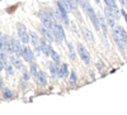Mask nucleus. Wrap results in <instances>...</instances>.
Wrapping results in <instances>:
<instances>
[{
    "label": "nucleus",
    "mask_w": 127,
    "mask_h": 115,
    "mask_svg": "<svg viewBox=\"0 0 127 115\" xmlns=\"http://www.w3.org/2000/svg\"><path fill=\"white\" fill-rule=\"evenodd\" d=\"M83 9H84V12H85L87 14H88V17H89V19H90V22L93 23V25H94V28L95 29H99L100 28V22H99V17L95 14V12H94V9L90 6V4L88 3V0L85 3H84L83 5Z\"/></svg>",
    "instance_id": "1"
},
{
    "label": "nucleus",
    "mask_w": 127,
    "mask_h": 115,
    "mask_svg": "<svg viewBox=\"0 0 127 115\" xmlns=\"http://www.w3.org/2000/svg\"><path fill=\"white\" fill-rule=\"evenodd\" d=\"M38 17L41 19V22H42V25L48 28L50 30H52V28H54V22H52V15L50 12H47V10H41V12L38 13Z\"/></svg>",
    "instance_id": "2"
},
{
    "label": "nucleus",
    "mask_w": 127,
    "mask_h": 115,
    "mask_svg": "<svg viewBox=\"0 0 127 115\" xmlns=\"http://www.w3.org/2000/svg\"><path fill=\"white\" fill-rule=\"evenodd\" d=\"M17 32H18L19 39L22 40L23 44H27L28 42L31 40V38H29V32H27V28H26L24 24L18 23V24H17Z\"/></svg>",
    "instance_id": "3"
},
{
    "label": "nucleus",
    "mask_w": 127,
    "mask_h": 115,
    "mask_svg": "<svg viewBox=\"0 0 127 115\" xmlns=\"http://www.w3.org/2000/svg\"><path fill=\"white\" fill-rule=\"evenodd\" d=\"M52 34H54V37H55L57 43H61V42L65 39V32H64V28L60 24H57V23L54 24V28H52Z\"/></svg>",
    "instance_id": "4"
},
{
    "label": "nucleus",
    "mask_w": 127,
    "mask_h": 115,
    "mask_svg": "<svg viewBox=\"0 0 127 115\" xmlns=\"http://www.w3.org/2000/svg\"><path fill=\"white\" fill-rule=\"evenodd\" d=\"M76 49H78V53H79L80 58L83 59V62L87 63V65H89L90 63V55H89V52L87 51V48L84 47L81 43H76Z\"/></svg>",
    "instance_id": "5"
},
{
    "label": "nucleus",
    "mask_w": 127,
    "mask_h": 115,
    "mask_svg": "<svg viewBox=\"0 0 127 115\" xmlns=\"http://www.w3.org/2000/svg\"><path fill=\"white\" fill-rule=\"evenodd\" d=\"M104 14H105V20L108 22V24H109L111 27H116V25H114V20L117 19V17H116V14L112 12L108 6L104 8Z\"/></svg>",
    "instance_id": "6"
},
{
    "label": "nucleus",
    "mask_w": 127,
    "mask_h": 115,
    "mask_svg": "<svg viewBox=\"0 0 127 115\" xmlns=\"http://www.w3.org/2000/svg\"><path fill=\"white\" fill-rule=\"evenodd\" d=\"M13 43H14V52L17 56H23V44H22V40L19 39V37H14L13 38Z\"/></svg>",
    "instance_id": "7"
},
{
    "label": "nucleus",
    "mask_w": 127,
    "mask_h": 115,
    "mask_svg": "<svg viewBox=\"0 0 127 115\" xmlns=\"http://www.w3.org/2000/svg\"><path fill=\"white\" fill-rule=\"evenodd\" d=\"M112 32H114V33L117 34V36L125 42V43L127 44V32H126L122 27H113V28H112Z\"/></svg>",
    "instance_id": "8"
},
{
    "label": "nucleus",
    "mask_w": 127,
    "mask_h": 115,
    "mask_svg": "<svg viewBox=\"0 0 127 115\" xmlns=\"http://www.w3.org/2000/svg\"><path fill=\"white\" fill-rule=\"evenodd\" d=\"M22 57L26 59V62H32V61H33V58H34L33 51H32L28 46H26V44L23 47V56Z\"/></svg>",
    "instance_id": "9"
},
{
    "label": "nucleus",
    "mask_w": 127,
    "mask_h": 115,
    "mask_svg": "<svg viewBox=\"0 0 127 115\" xmlns=\"http://www.w3.org/2000/svg\"><path fill=\"white\" fill-rule=\"evenodd\" d=\"M41 51L46 57H51V52H52V48L51 46L46 42V39H41Z\"/></svg>",
    "instance_id": "10"
},
{
    "label": "nucleus",
    "mask_w": 127,
    "mask_h": 115,
    "mask_svg": "<svg viewBox=\"0 0 127 115\" xmlns=\"http://www.w3.org/2000/svg\"><path fill=\"white\" fill-rule=\"evenodd\" d=\"M104 3H105V6H108L116 14V17H117V19H118L120 18V10L117 8V4H116V0H104Z\"/></svg>",
    "instance_id": "11"
},
{
    "label": "nucleus",
    "mask_w": 127,
    "mask_h": 115,
    "mask_svg": "<svg viewBox=\"0 0 127 115\" xmlns=\"http://www.w3.org/2000/svg\"><path fill=\"white\" fill-rule=\"evenodd\" d=\"M56 6H57V9L60 10V13L62 14V18H64V23H65L66 25H69V18H67V10L65 9V6H64L60 1H57L56 3Z\"/></svg>",
    "instance_id": "12"
},
{
    "label": "nucleus",
    "mask_w": 127,
    "mask_h": 115,
    "mask_svg": "<svg viewBox=\"0 0 127 115\" xmlns=\"http://www.w3.org/2000/svg\"><path fill=\"white\" fill-rule=\"evenodd\" d=\"M10 63H12L13 66H14V68H17V70H20L23 67V63H22V61H20V58H19V56H12L10 57Z\"/></svg>",
    "instance_id": "13"
},
{
    "label": "nucleus",
    "mask_w": 127,
    "mask_h": 115,
    "mask_svg": "<svg viewBox=\"0 0 127 115\" xmlns=\"http://www.w3.org/2000/svg\"><path fill=\"white\" fill-rule=\"evenodd\" d=\"M39 29H41V32L43 33V36L46 37V39H47L48 42H52V40L55 39L54 34H52V30H50L48 28H46V27H43V25H42V27H41Z\"/></svg>",
    "instance_id": "14"
},
{
    "label": "nucleus",
    "mask_w": 127,
    "mask_h": 115,
    "mask_svg": "<svg viewBox=\"0 0 127 115\" xmlns=\"http://www.w3.org/2000/svg\"><path fill=\"white\" fill-rule=\"evenodd\" d=\"M36 78L39 85H46L47 83V76H46V72H43V71H38Z\"/></svg>",
    "instance_id": "15"
},
{
    "label": "nucleus",
    "mask_w": 127,
    "mask_h": 115,
    "mask_svg": "<svg viewBox=\"0 0 127 115\" xmlns=\"http://www.w3.org/2000/svg\"><path fill=\"white\" fill-rule=\"evenodd\" d=\"M81 32H83V36H84V38H85L88 42H90V43H93L94 42V39H93V34H92V32L87 28V27H83L81 28Z\"/></svg>",
    "instance_id": "16"
},
{
    "label": "nucleus",
    "mask_w": 127,
    "mask_h": 115,
    "mask_svg": "<svg viewBox=\"0 0 127 115\" xmlns=\"http://www.w3.org/2000/svg\"><path fill=\"white\" fill-rule=\"evenodd\" d=\"M5 49L6 52H9V53H14V43H13V39L6 37L5 39Z\"/></svg>",
    "instance_id": "17"
},
{
    "label": "nucleus",
    "mask_w": 127,
    "mask_h": 115,
    "mask_svg": "<svg viewBox=\"0 0 127 115\" xmlns=\"http://www.w3.org/2000/svg\"><path fill=\"white\" fill-rule=\"evenodd\" d=\"M48 68L51 71V74L54 76H57L59 75V71H60V66L56 63V62H50L48 63Z\"/></svg>",
    "instance_id": "18"
},
{
    "label": "nucleus",
    "mask_w": 127,
    "mask_h": 115,
    "mask_svg": "<svg viewBox=\"0 0 127 115\" xmlns=\"http://www.w3.org/2000/svg\"><path fill=\"white\" fill-rule=\"evenodd\" d=\"M112 36H113V38H114V42H116V44H117L118 46V48L121 49V51H123L125 49V46H126V43H125V42L117 36V34H116L114 32H112Z\"/></svg>",
    "instance_id": "19"
},
{
    "label": "nucleus",
    "mask_w": 127,
    "mask_h": 115,
    "mask_svg": "<svg viewBox=\"0 0 127 115\" xmlns=\"http://www.w3.org/2000/svg\"><path fill=\"white\" fill-rule=\"evenodd\" d=\"M67 72H69V66L66 63H64L60 66V71H59V75L57 77H65L67 75Z\"/></svg>",
    "instance_id": "20"
},
{
    "label": "nucleus",
    "mask_w": 127,
    "mask_h": 115,
    "mask_svg": "<svg viewBox=\"0 0 127 115\" xmlns=\"http://www.w3.org/2000/svg\"><path fill=\"white\" fill-rule=\"evenodd\" d=\"M66 44H67V51H69L70 58H71V59H75V58H76V56H75V48H74L72 43H71V42H67Z\"/></svg>",
    "instance_id": "21"
},
{
    "label": "nucleus",
    "mask_w": 127,
    "mask_h": 115,
    "mask_svg": "<svg viewBox=\"0 0 127 115\" xmlns=\"http://www.w3.org/2000/svg\"><path fill=\"white\" fill-rule=\"evenodd\" d=\"M3 97L4 99H12L13 97V92L10 91L8 87H3Z\"/></svg>",
    "instance_id": "22"
},
{
    "label": "nucleus",
    "mask_w": 127,
    "mask_h": 115,
    "mask_svg": "<svg viewBox=\"0 0 127 115\" xmlns=\"http://www.w3.org/2000/svg\"><path fill=\"white\" fill-rule=\"evenodd\" d=\"M59 1H60V3H61L64 6H65V9L67 10V13H69L70 10L72 9V8H71V4H70V1H69V0H59Z\"/></svg>",
    "instance_id": "23"
},
{
    "label": "nucleus",
    "mask_w": 127,
    "mask_h": 115,
    "mask_svg": "<svg viewBox=\"0 0 127 115\" xmlns=\"http://www.w3.org/2000/svg\"><path fill=\"white\" fill-rule=\"evenodd\" d=\"M51 58H52V61L54 62H56V63L59 65V62H60V57H59V55L56 53V52L52 49V52H51Z\"/></svg>",
    "instance_id": "24"
},
{
    "label": "nucleus",
    "mask_w": 127,
    "mask_h": 115,
    "mask_svg": "<svg viewBox=\"0 0 127 115\" xmlns=\"http://www.w3.org/2000/svg\"><path fill=\"white\" fill-rule=\"evenodd\" d=\"M31 74L33 75L34 77L37 76V74H38V67H37L36 63H32V65H31Z\"/></svg>",
    "instance_id": "25"
},
{
    "label": "nucleus",
    "mask_w": 127,
    "mask_h": 115,
    "mask_svg": "<svg viewBox=\"0 0 127 115\" xmlns=\"http://www.w3.org/2000/svg\"><path fill=\"white\" fill-rule=\"evenodd\" d=\"M99 22H100V28L104 30V33H107V24H105V19L103 17H99Z\"/></svg>",
    "instance_id": "26"
},
{
    "label": "nucleus",
    "mask_w": 127,
    "mask_h": 115,
    "mask_svg": "<svg viewBox=\"0 0 127 115\" xmlns=\"http://www.w3.org/2000/svg\"><path fill=\"white\" fill-rule=\"evenodd\" d=\"M76 80H78L76 74L72 71V72H71V75H70V83H71V85H75V83H76Z\"/></svg>",
    "instance_id": "27"
},
{
    "label": "nucleus",
    "mask_w": 127,
    "mask_h": 115,
    "mask_svg": "<svg viewBox=\"0 0 127 115\" xmlns=\"http://www.w3.org/2000/svg\"><path fill=\"white\" fill-rule=\"evenodd\" d=\"M13 68H14L13 65H6L5 66V72H6L8 75H12L13 74Z\"/></svg>",
    "instance_id": "28"
},
{
    "label": "nucleus",
    "mask_w": 127,
    "mask_h": 115,
    "mask_svg": "<svg viewBox=\"0 0 127 115\" xmlns=\"http://www.w3.org/2000/svg\"><path fill=\"white\" fill-rule=\"evenodd\" d=\"M69 1H70V4H71V8H72V9H75V8L78 6V1H76V0H69Z\"/></svg>",
    "instance_id": "29"
},
{
    "label": "nucleus",
    "mask_w": 127,
    "mask_h": 115,
    "mask_svg": "<svg viewBox=\"0 0 127 115\" xmlns=\"http://www.w3.org/2000/svg\"><path fill=\"white\" fill-rule=\"evenodd\" d=\"M23 80L24 81H28L29 80V74H28L27 71H23Z\"/></svg>",
    "instance_id": "30"
},
{
    "label": "nucleus",
    "mask_w": 127,
    "mask_h": 115,
    "mask_svg": "<svg viewBox=\"0 0 127 115\" xmlns=\"http://www.w3.org/2000/svg\"><path fill=\"white\" fill-rule=\"evenodd\" d=\"M120 3H121V5H122L125 9H127V0H120Z\"/></svg>",
    "instance_id": "31"
},
{
    "label": "nucleus",
    "mask_w": 127,
    "mask_h": 115,
    "mask_svg": "<svg viewBox=\"0 0 127 115\" xmlns=\"http://www.w3.org/2000/svg\"><path fill=\"white\" fill-rule=\"evenodd\" d=\"M121 14L123 15V18H125V20H126V23H127V13L125 12V10H122V12H121Z\"/></svg>",
    "instance_id": "32"
},
{
    "label": "nucleus",
    "mask_w": 127,
    "mask_h": 115,
    "mask_svg": "<svg viewBox=\"0 0 127 115\" xmlns=\"http://www.w3.org/2000/svg\"><path fill=\"white\" fill-rule=\"evenodd\" d=\"M76 1H78V4H80V5H83L84 3H85V1H87V0H76Z\"/></svg>",
    "instance_id": "33"
},
{
    "label": "nucleus",
    "mask_w": 127,
    "mask_h": 115,
    "mask_svg": "<svg viewBox=\"0 0 127 115\" xmlns=\"http://www.w3.org/2000/svg\"><path fill=\"white\" fill-rule=\"evenodd\" d=\"M95 1H97V3H99V1H100V0H95Z\"/></svg>",
    "instance_id": "34"
}]
</instances>
